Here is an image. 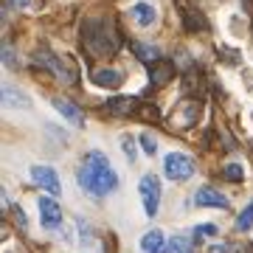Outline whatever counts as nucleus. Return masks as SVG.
<instances>
[{"label":"nucleus","instance_id":"27","mask_svg":"<svg viewBox=\"0 0 253 253\" xmlns=\"http://www.w3.org/2000/svg\"><path fill=\"white\" fill-rule=\"evenodd\" d=\"M152 104H146V107H144V113H141V116H144V118H149V121H158V118H161V116H158V113H152Z\"/></svg>","mask_w":253,"mask_h":253},{"label":"nucleus","instance_id":"1","mask_svg":"<svg viewBox=\"0 0 253 253\" xmlns=\"http://www.w3.org/2000/svg\"><path fill=\"white\" fill-rule=\"evenodd\" d=\"M76 180H79L82 191L90 194V197H107L110 191L118 189V174L113 172L107 155L99 152V149H93V152L84 155Z\"/></svg>","mask_w":253,"mask_h":253},{"label":"nucleus","instance_id":"14","mask_svg":"<svg viewBox=\"0 0 253 253\" xmlns=\"http://www.w3.org/2000/svg\"><path fill=\"white\" fill-rule=\"evenodd\" d=\"M107 110L116 113V116H129V113L141 110V101H138L135 96H116V99L107 101Z\"/></svg>","mask_w":253,"mask_h":253},{"label":"nucleus","instance_id":"7","mask_svg":"<svg viewBox=\"0 0 253 253\" xmlns=\"http://www.w3.org/2000/svg\"><path fill=\"white\" fill-rule=\"evenodd\" d=\"M194 203H197L200 208H222V211L231 208V200H228L222 191H217L214 186H203V189H197Z\"/></svg>","mask_w":253,"mask_h":253},{"label":"nucleus","instance_id":"5","mask_svg":"<svg viewBox=\"0 0 253 253\" xmlns=\"http://www.w3.org/2000/svg\"><path fill=\"white\" fill-rule=\"evenodd\" d=\"M31 180H34L42 191H48L51 197H59V194H62L59 174H56V169H51V166H45V163H37V166H31Z\"/></svg>","mask_w":253,"mask_h":253},{"label":"nucleus","instance_id":"4","mask_svg":"<svg viewBox=\"0 0 253 253\" xmlns=\"http://www.w3.org/2000/svg\"><path fill=\"white\" fill-rule=\"evenodd\" d=\"M138 194L144 200V211L146 217H155L158 214V208H161V180L155 177V174H144L141 183H138Z\"/></svg>","mask_w":253,"mask_h":253},{"label":"nucleus","instance_id":"28","mask_svg":"<svg viewBox=\"0 0 253 253\" xmlns=\"http://www.w3.org/2000/svg\"><path fill=\"white\" fill-rule=\"evenodd\" d=\"M208 253H231V245H214L208 248Z\"/></svg>","mask_w":253,"mask_h":253},{"label":"nucleus","instance_id":"22","mask_svg":"<svg viewBox=\"0 0 253 253\" xmlns=\"http://www.w3.org/2000/svg\"><path fill=\"white\" fill-rule=\"evenodd\" d=\"M138 141H141V146H144L146 155H155V152H158V144H155V138L149 135V132H141V135H138Z\"/></svg>","mask_w":253,"mask_h":253},{"label":"nucleus","instance_id":"26","mask_svg":"<svg viewBox=\"0 0 253 253\" xmlns=\"http://www.w3.org/2000/svg\"><path fill=\"white\" fill-rule=\"evenodd\" d=\"M124 149H126V161H135V146H132V138H124Z\"/></svg>","mask_w":253,"mask_h":253},{"label":"nucleus","instance_id":"21","mask_svg":"<svg viewBox=\"0 0 253 253\" xmlns=\"http://www.w3.org/2000/svg\"><path fill=\"white\" fill-rule=\"evenodd\" d=\"M222 174H225V180H234V183L245 180V169L239 166V163H225V169H222Z\"/></svg>","mask_w":253,"mask_h":253},{"label":"nucleus","instance_id":"3","mask_svg":"<svg viewBox=\"0 0 253 253\" xmlns=\"http://www.w3.org/2000/svg\"><path fill=\"white\" fill-rule=\"evenodd\" d=\"M163 174L169 180H189L194 174V161L183 152H169L163 158Z\"/></svg>","mask_w":253,"mask_h":253},{"label":"nucleus","instance_id":"24","mask_svg":"<svg viewBox=\"0 0 253 253\" xmlns=\"http://www.w3.org/2000/svg\"><path fill=\"white\" fill-rule=\"evenodd\" d=\"M3 62L9 65V68H17V56H14V51L9 45H3Z\"/></svg>","mask_w":253,"mask_h":253},{"label":"nucleus","instance_id":"16","mask_svg":"<svg viewBox=\"0 0 253 253\" xmlns=\"http://www.w3.org/2000/svg\"><path fill=\"white\" fill-rule=\"evenodd\" d=\"M172 76H174V65H169V62H161V65H152V68H149V84H152V87L169 84Z\"/></svg>","mask_w":253,"mask_h":253},{"label":"nucleus","instance_id":"2","mask_svg":"<svg viewBox=\"0 0 253 253\" xmlns=\"http://www.w3.org/2000/svg\"><path fill=\"white\" fill-rule=\"evenodd\" d=\"M82 42H84V48H87V54L99 56V59L113 56L118 48H121V42H118V28L110 17L87 20V23L82 26Z\"/></svg>","mask_w":253,"mask_h":253},{"label":"nucleus","instance_id":"29","mask_svg":"<svg viewBox=\"0 0 253 253\" xmlns=\"http://www.w3.org/2000/svg\"><path fill=\"white\" fill-rule=\"evenodd\" d=\"M14 6H28V0H11Z\"/></svg>","mask_w":253,"mask_h":253},{"label":"nucleus","instance_id":"25","mask_svg":"<svg viewBox=\"0 0 253 253\" xmlns=\"http://www.w3.org/2000/svg\"><path fill=\"white\" fill-rule=\"evenodd\" d=\"M11 214H14V219H17V225H20V228H26V225H28V217L23 214V211H20L17 206L11 208Z\"/></svg>","mask_w":253,"mask_h":253},{"label":"nucleus","instance_id":"9","mask_svg":"<svg viewBox=\"0 0 253 253\" xmlns=\"http://www.w3.org/2000/svg\"><path fill=\"white\" fill-rule=\"evenodd\" d=\"M197 118H200V104L197 101H183L180 107H177V113L169 118V124L172 126H194Z\"/></svg>","mask_w":253,"mask_h":253},{"label":"nucleus","instance_id":"13","mask_svg":"<svg viewBox=\"0 0 253 253\" xmlns=\"http://www.w3.org/2000/svg\"><path fill=\"white\" fill-rule=\"evenodd\" d=\"M166 234H163V231H158V228H155V231H146L144 234V239H141V251L144 253H166Z\"/></svg>","mask_w":253,"mask_h":253},{"label":"nucleus","instance_id":"11","mask_svg":"<svg viewBox=\"0 0 253 253\" xmlns=\"http://www.w3.org/2000/svg\"><path fill=\"white\" fill-rule=\"evenodd\" d=\"M90 79L99 87H118L124 82V73L116 71V68H96V71H90Z\"/></svg>","mask_w":253,"mask_h":253},{"label":"nucleus","instance_id":"20","mask_svg":"<svg viewBox=\"0 0 253 253\" xmlns=\"http://www.w3.org/2000/svg\"><path fill=\"white\" fill-rule=\"evenodd\" d=\"M251 228H253V200L245 206L242 214L236 217V231H242V234H245V231H251Z\"/></svg>","mask_w":253,"mask_h":253},{"label":"nucleus","instance_id":"12","mask_svg":"<svg viewBox=\"0 0 253 253\" xmlns=\"http://www.w3.org/2000/svg\"><path fill=\"white\" fill-rule=\"evenodd\" d=\"M3 107H9V110H28V107H31V99H28L26 93H20L17 87L3 84Z\"/></svg>","mask_w":253,"mask_h":253},{"label":"nucleus","instance_id":"8","mask_svg":"<svg viewBox=\"0 0 253 253\" xmlns=\"http://www.w3.org/2000/svg\"><path fill=\"white\" fill-rule=\"evenodd\" d=\"M40 217H42V225L48 231H56L62 225V208H59V203L51 197H42L40 200Z\"/></svg>","mask_w":253,"mask_h":253},{"label":"nucleus","instance_id":"17","mask_svg":"<svg viewBox=\"0 0 253 253\" xmlns=\"http://www.w3.org/2000/svg\"><path fill=\"white\" fill-rule=\"evenodd\" d=\"M129 14H132V20H135L138 26H144V28H149V26L155 23V20H158V11H155L152 6H149V3H135Z\"/></svg>","mask_w":253,"mask_h":253},{"label":"nucleus","instance_id":"6","mask_svg":"<svg viewBox=\"0 0 253 253\" xmlns=\"http://www.w3.org/2000/svg\"><path fill=\"white\" fill-rule=\"evenodd\" d=\"M34 62L40 65V68L51 71L54 76H59L62 82H73V79H76L73 68H65V62L54 54V51H45V48H42V51H37V54H34Z\"/></svg>","mask_w":253,"mask_h":253},{"label":"nucleus","instance_id":"15","mask_svg":"<svg viewBox=\"0 0 253 253\" xmlns=\"http://www.w3.org/2000/svg\"><path fill=\"white\" fill-rule=\"evenodd\" d=\"M132 54H135L144 65H149V68L161 62V48L152 45V42H132Z\"/></svg>","mask_w":253,"mask_h":253},{"label":"nucleus","instance_id":"10","mask_svg":"<svg viewBox=\"0 0 253 253\" xmlns=\"http://www.w3.org/2000/svg\"><path fill=\"white\" fill-rule=\"evenodd\" d=\"M54 107L59 110V116L65 121H71L73 126H84V113L79 110V104H73L71 99H62V96H56L54 99Z\"/></svg>","mask_w":253,"mask_h":253},{"label":"nucleus","instance_id":"23","mask_svg":"<svg viewBox=\"0 0 253 253\" xmlns=\"http://www.w3.org/2000/svg\"><path fill=\"white\" fill-rule=\"evenodd\" d=\"M194 236H197V239H203V236H217V225H214V222L197 225V228H194Z\"/></svg>","mask_w":253,"mask_h":253},{"label":"nucleus","instance_id":"18","mask_svg":"<svg viewBox=\"0 0 253 253\" xmlns=\"http://www.w3.org/2000/svg\"><path fill=\"white\" fill-rule=\"evenodd\" d=\"M183 26L189 31H203L206 28V17L197 9H183Z\"/></svg>","mask_w":253,"mask_h":253},{"label":"nucleus","instance_id":"19","mask_svg":"<svg viewBox=\"0 0 253 253\" xmlns=\"http://www.w3.org/2000/svg\"><path fill=\"white\" fill-rule=\"evenodd\" d=\"M166 253H191V242H189V236H172L169 239V245H166Z\"/></svg>","mask_w":253,"mask_h":253}]
</instances>
